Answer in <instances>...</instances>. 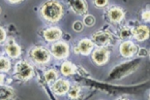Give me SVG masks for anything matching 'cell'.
I'll list each match as a JSON object with an SVG mask.
<instances>
[{
  "instance_id": "e0dca14e",
  "label": "cell",
  "mask_w": 150,
  "mask_h": 100,
  "mask_svg": "<svg viewBox=\"0 0 150 100\" xmlns=\"http://www.w3.org/2000/svg\"><path fill=\"white\" fill-rule=\"evenodd\" d=\"M45 79L47 82H53L57 79V73L53 69H50L45 73Z\"/></svg>"
},
{
  "instance_id": "7a4b0ae2",
  "label": "cell",
  "mask_w": 150,
  "mask_h": 100,
  "mask_svg": "<svg viewBox=\"0 0 150 100\" xmlns=\"http://www.w3.org/2000/svg\"><path fill=\"white\" fill-rule=\"evenodd\" d=\"M15 70H16L15 71L16 76H17L18 79L23 80V81L29 79L30 77L32 76V73H33L32 66L28 62H26V61H20V62L16 65Z\"/></svg>"
},
{
  "instance_id": "2e32d148",
  "label": "cell",
  "mask_w": 150,
  "mask_h": 100,
  "mask_svg": "<svg viewBox=\"0 0 150 100\" xmlns=\"http://www.w3.org/2000/svg\"><path fill=\"white\" fill-rule=\"evenodd\" d=\"M10 69V60L4 56L0 57V72H7Z\"/></svg>"
},
{
  "instance_id": "d6986e66",
  "label": "cell",
  "mask_w": 150,
  "mask_h": 100,
  "mask_svg": "<svg viewBox=\"0 0 150 100\" xmlns=\"http://www.w3.org/2000/svg\"><path fill=\"white\" fill-rule=\"evenodd\" d=\"M83 24L86 25V26H88V27L93 26V25L95 24V18L91 15L85 16L84 19H83Z\"/></svg>"
},
{
  "instance_id": "484cf974",
  "label": "cell",
  "mask_w": 150,
  "mask_h": 100,
  "mask_svg": "<svg viewBox=\"0 0 150 100\" xmlns=\"http://www.w3.org/2000/svg\"><path fill=\"white\" fill-rule=\"evenodd\" d=\"M3 83H4V76L2 74H0V86L3 85Z\"/></svg>"
},
{
  "instance_id": "cb8c5ba5",
  "label": "cell",
  "mask_w": 150,
  "mask_h": 100,
  "mask_svg": "<svg viewBox=\"0 0 150 100\" xmlns=\"http://www.w3.org/2000/svg\"><path fill=\"white\" fill-rule=\"evenodd\" d=\"M5 39H6V32L2 27H0V43L4 42Z\"/></svg>"
},
{
  "instance_id": "277c9868",
  "label": "cell",
  "mask_w": 150,
  "mask_h": 100,
  "mask_svg": "<svg viewBox=\"0 0 150 100\" xmlns=\"http://www.w3.org/2000/svg\"><path fill=\"white\" fill-rule=\"evenodd\" d=\"M52 54L55 59H66L69 56V47L64 42H58L52 46Z\"/></svg>"
},
{
  "instance_id": "d4e9b609",
  "label": "cell",
  "mask_w": 150,
  "mask_h": 100,
  "mask_svg": "<svg viewBox=\"0 0 150 100\" xmlns=\"http://www.w3.org/2000/svg\"><path fill=\"white\" fill-rule=\"evenodd\" d=\"M147 54V51L143 50V49H140L139 51V56H145Z\"/></svg>"
},
{
  "instance_id": "4316f807",
  "label": "cell",
  "mask_w": 150,
  "mask_h": 100,
  "mask_svg": "<svg viewBox=\"0 0 150 100\" xmlns=\"http://www.w3.org/2000/svg\"><path fill=\"white\" fill-rule=\"evenodd\" d=\"M10 2H12V3H17V2H20V1H21V0H9Z\"/></svg>"
},
{
  "instance_id": "30bf717a",
  "label": "cell",
  "mask_w": 150,
  "mask_h": 100,
  "mask_svg": "<svg viewBox=\"0 0 150 100\" xmlns=\"http://www.w3.org/2000/svg\"><path fill=\"white\" fill-rule=\"evenodd\" d=\"M70 88V83L66 80H56L52 86L53 92L57 95H63L68 91Z\"/></svg>"
},
{
  "instance_id": "5bb4252c",
  "label": "cell",
  "mask_w": 150,
  "mask_h": 100,
  "mask_svg": "<svg viewBox=\"0 0 150 100\" xmlns=\"http://www.w3.org/2000/svg\"><path fill=\"white\" fill-rule=\"evenodd\" d=\"M72 9L76 14H85L87 11V3L84 0H72L71 1Z\"/></svg>"
},
{
  "instance_id": "ba28073f",
  "label": "cell",
  "mask_w": 150,
  "mask_h": 100,
  "mask_svg": "<svg viewBox=\"0 0 150 100\" xmlns=\"http://www.w3.org/2000/svg\"><path fill=\"white\" fill-rule=\"evenodd\" d=\"M91 41L98 46H106L110 41V35L106 31H98L92 35Z\"/></svg>"
},
{
  "instance_id": "8992f818",
  "label": "cell",
  "mask_w": 150,
  "mask_h": 100,
  "mask_svg": "<svg viewBox=\"0 0 150 100\" xmlns=\"http://www.w3.org/2000/svg\"><path fill=\"white\" fill-rule=\"evenodd\" d=\"M120 54L124 57H132L138 51V47L132 41H124L119 47Z\"/></svg>"
},
{
  "instance_id": "6da1fadb",
  "label": "cell",
  "mask_w": 150,
  "mask_h": 100,
  "mask_svg": "<svg viewBox=\"0 0 150 100\" xmlns=\"http://www.w3.org/2000/svg\"><path fill=\"white\" fill-rule=\"evenodd\" d=\"M41 14L47 21L55 22L59 21L63 16V8L57 1L50 0L43 5L41 9Z\"/></svg>"
},
{
  "instance_id": "9c48e42d",
  "label": "cell",
  "mask_w": 150,
  "mask_h": 100,
  "mask_svg": "<svg viewBox=\"0 0 150 100\" xmlns=\"http://www.w3.org/2000/svg\"><path fill=\"white\" fill-rule=\"evenodd\" d=\"M132 35L138 41H144L149 37V28L146 25H139L132 30Z\"/></svg>"
},
{
  "instance_id": "5b68a950",
  "label": "cell",
  "mask_w": 150,
  "mask_h": 100,
  "mask_svg": "<svg viewBox=\"0 0 150 100\" xmlns=\"http://www.w3.org/2000/svg\"><path fill=\"white\" fill-rule=\"evenodd\" d=\"M108 57H110V53L105 47L98 48L92 53V59L98 65H103V64L107 63Z\"/></svg>"
},
{
  "instance_id": "7c38bea8",
  "label": "cell",
  "mask_w": 150,
  "mask_h": 100,
  "mask_svg": "<svg viewBox=\"0 0 150 100\" xmlns=\"http://www.w3.org/2000/svg\"><path fill=\"white\" fill-rule=\"evenodd\" d=\"M61 35H62L61 30L57 27L47 28L44 32V37L47 42H55L58 39H60Z\"/></svg>"
},
{
  "instance_id": "4fadbf2b",
  "label": "cell",
  "mask_w": 150,
  "mask_h": 100,
  "mask_svg": "<svg viewBox=\"0 0 150 100\" xmlns=\"http://www.w3.org/2000/svg\"><path fill=\"white\" fill-rule=\"evenodd\" d=\"M5 50L6 53L8 54V56L12 57V59L18 57L21 54V48L17 43H15L14 40H10L5 45Z\"/></svg>"
},
{
  "instance_id": "52a82bcc",
  "label": "cell",
  "mask_w": 150,
  "mask_h": 100,
  "mask_svg": "<svg viewBox=\"0 0 150 100\" xmlns=\"http://www.w3.org/2000/svg\"><path fill=\"white\" fill-rule=\"evenodd\" d=\"M94 48V43L92 42L90 39H87V38H84L79 41V45L75 48V53L76 54H83V56H87L92 51Z\"/></svg>"
},
{
  "instance_id": "ac0fdd59",
  "label": "cell",
  "mask_w": 150,
  "mask_h": 100,
  "mask_svg": "<svg viewBox=\"0 0 150 100\" xmlns=\"http://www.w3.org/2000/svg\"><path fill=\"white\" fill-rule=\"evenodd\" d=\"M67 92H68V94H69V97H71L73 99L76 98L79 94V88L78 86H73L71 88H69Z\"/></svg>"
},
{
  "instance_id": "3957f363",
  "label": "cell",
  "mask_w": 150,
  "mask_h": 100,
  "mask_svg": "<svg viewBox=\"0 0 150 100\" xmlns=\"http://www.w3.org/2000/svg\"><path fill=\"white\" fill-rule=\"evenodd\" d=\"M30 56L37 63H47L50 59V51L42 47H35L30 51Z\"/></svg>"
},
{
  "instance_id": "7402d4cb",
  "label": "cell",
  "mask_w": 150,
  "mask_h": 100,
  "mask_svg": "<svg viewBox=\"0 0 150 100\" xmlns=\"http://www.w3.org/2000/svg\"><path fill=\"white\" fill-rule=\"evenodd\" d=\"M94 4L97 7H105L108 4V0H94Z\"/></svg>"
},
{
  "instance_id": "83f0119b",
  "label": "cell",
  "mask_w": 150,
  "mask_h": 100,
  "mask_svg": "<svg viewBox=\"0 0 150 100\" xmlns=\"http://www.w3.org/2000/svg\"><path fill=\"white\" fill-rule=\"evenodd\" d=\"M0 14H1V8H0Z\"/></svg>"
},
{
  "instance_id": "603a6c76",
  "label": "cell",
  "mask_w": 150,
  "mask_h": 100,
  "mask_svg": "<svg viewBox=\"0 0 150 100\" xmlns=\"http://www.w3.org/2000/svg\"><path fill=\"white\" fill-rule=\"evenodd\" d=\"M149 15H150L149 10H146L144 13H142V20L144 21H146V22H148L149 20H150V16Z\"/></svg>"
},
{
  "instance_id": "44dd1931",
  "label": "cell",
  "mask_w": 150,
  "mask_h": 100,
  "mask_svg": "<svg viewBox=\"0 0 150 100\" xmlns=\"http://www.w3.org/2000/svg\"><path fill=\"white\" fill-rule=\"evenodd\" d=\"M73 29H74L76 32H81L82 29H83V24L81 21H75L74 24H73Z\"/></svg>"
},
{
  "instance_id": "9a60e30c",
  "label": "cell",
  "mask_w": 150,
  "mask_h": 100,
  "mask_svg": "<svg viewBox=\"0 0 150 100\" xmlns=\"http://www.w3.org/2000/svg\"><path fill=\"white\" fill-rule=\"evenodd\" d=\"M76 71V67L74 64H72L69 61H66L61 65V73L64 76H69L74 74Z\"/></svg>"
},
{
  "instance_id": "ffe728a7",
  "label": "cell",
  "mask_w": 150,
  "mask_h": 100,
  "mask_svg": "<svg viewBox=\"0 0 150 100\" xmlns=\"http://www.w3.org/2000/svg\"><path fill=\"white\" fill-rule=\"evenodd\" d=\"M131 36H132V30L130 28L124 27L120 30V37L122 39H129Z\"/></svg>"
},
{
  "instance_id": "8fae6325",
  "label": "cell",
  "mask_w": 150,
  "mask_h": 100,
  "mask_svg": "<svg viewBox=\"0 0 150 100\" xmlns=\"http://www.w3.org/2000/svg\"><path fill=\"white\" fill-rule=\"evenodd\" d=\"M108 19L113 24H118L123 20L124 18V12L119 7H111L108 12Z\"/></svg>"
}]
</instances>
